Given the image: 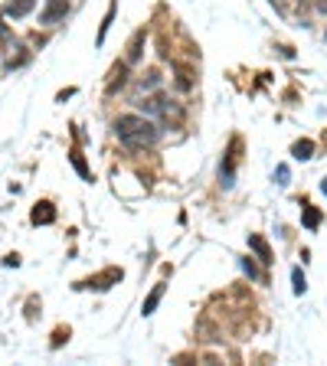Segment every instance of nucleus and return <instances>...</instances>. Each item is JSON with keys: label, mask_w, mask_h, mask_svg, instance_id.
I'll return each mask as SVG.
<instances>
[{"label": "nucleus", "mask_w": 327, "mask_h": 366, "mask_svg": "<svg viewBox=\"0 0 327 366\" xmlns=\"http://www.w3.org/2000/svg\"><path fill=\"white\" fill-rule=\"evenodd\" d=\"M239 148H242V141L232 138V144H229V154H226V164H223V170H219V180H223V187H232V170H236V164H239Z\"/></svg>", "instance_id": "obj_3"}, {"label": "nucleus", "mask_w": 327, "mask_h": 366, "mask_svg": "<svg viewBox=\"0 0 327 366\" xmlns=\"http://www.w3.org/2000/svg\"><path fill=\"white\" fill-rule=\"evenodd\" d=\"M141 46H144V30H138L135 39H131V46H128V63H138L141 59Z\"/></svg>", "instance_id": "obj_11"}, {"label": "nucleus", "mask_w": 327, "mask_h": 366, "mask_svg": "<svg viewBox=\"0 0 327 366\" xmlns=\"http://www.w3.org/2000/svg\"><path fill=\"white\" fill-rule=\"evenodd\" d=\"M33 3H37V0H10V3L3 7V17H10V20H20V17H26V13L33 10Z\"/></svg>", "instance_id": "obj_6"}, {"label": "nucleus", "mask_w": 327, "mask_h": 366, "mask_svg": "<svg viewBox=\"0 0 327 366\" xmlns=\"http://www.w3.org/2000/svg\"><path fill=\"white\" fill-rule=\"evenodd\" d=\"M164 288H167V285H154V291L148 294V301H144V307H141V311H144V317L157 311V304H161V298H164Z\"/></svg>", "instance_id": "obj_8"}, {"label": "nucleus", "mask_w": 327, "mask_h": 366, "mask_svg": "<svg viewBox=\"0 0 327 366\" xmlns=\"http://www.w3.org/2000/svg\"><path fill=\"white\" fill-rule=\"evenodd\" d=\"M272 3H275V0H272Z\"/></svg>", "instance_id": "obj_21"}, {"label": "nucleus", "mask_w": 327, "mask_h": 366, "mask_svg": "<svg viewBox=\"0 0 327 366\" xmlns=\"http://www.w3.org/2000/svg\"><path fill=\"white\" fill-rule=\"evenodd\" d=\"M63 337H69V330H56V334H52V347H59V343H63Z\"/></svg>", "instance_id": "obj_18"}, {"label": "nucleus", "mask_w": 327, "mask_h": 366, "mask_svg": "<svg viewBox=\"0 0 327 366\" xmlns=\"http://www.w3.org/2000/svg\"><path fill=\"white\" fill-rule=\"evenodd\" d=\"M115 134L118 141L125 144V148H151L154 141H157V128L148 121V118H141V114H121L118 121H115Z\"/></svg>", "instance_id": "obj_1"}, {"label": "nucleus", "mask_w": 327, "mask_h": 366, "mask_svg": "<svg viewBox=\"0 0 327 366\" xmlns=\"http://www.w3.org/2000/svg\"><path fill=\"white\" fill-rule=\"evenodd\" d=\"M66 13H69V0H46V10H43V23H59Z\"/></svg>", "instance_id": "obj_4"}, {"label": "nucleus", "mask_w": 327, "mask_h": 366, "mask_svg": "<svg viewBox=\"0 0 327 366\" xmlns=\"http://www.w3.org/2000/svg\"><path fill=\"white\" fill-rule=\"evenodd\" d=\"M115 20V3L108 7V13H105V20H101V30H99V43H105V33H108V26H112Z\"/></svg>", "instance_id": "obj_14"}, {"label": "nucleus", "mask_w": 327, "mask_h": 366, "mask_svg": "<svg viewBox=\"0 0 327 366\" xmlns=\"http://www.w3.org/2000/svg\"><path fill=\"white\" fill-rule=\"evenodd\" d=\"M315 7H317L321 13H327V0H315Z\"/></svg>", "instance_id": "obj_19"}, {"label": "nucleus", "mask_w": 327, "mask_h": 366, "mask_svg": "<svg viewBox=\"0 0 327 366\" xmlns=\"http://www.w3.org/2000/svg\"><path fill=\"white\" fill-rule=\"evenodd\" d=\"M291 154L298 157V161H311L315 157V144L304 138V141H295V148H291Z\"/></svg>", "instance_id": "obj_10"}, {"label": "nucleus", "mask_w": 327, "mask_h": 366, "mask_svg": "<svg viewBox=\"0 0 327 366\" xmlns=\"http://www.w3.org/2000/svg\"><path fill=\"white\" fill-rule=\"evenodd\" d=\"M242 272H246V275H249V278H259V268L252 265L249 258H242Z\"/></svg>", "instance_id": "obj_16"}, {"label": "nucleus", "mask_w": 327, "mask_h": 366, "mask_svg": "<svg viewBox=\"0 0 327 366\" xmlns=\"http://www.w3.org/2000/svg\"><path fill=\"white\" fill-rule=\"evenodd\" d=\"M69 161H72V167L79 170V177H82V180H92V170H88V164H86V157H82V154L72 151V154H69Z\"/></svg>", "instance_id": "obj_12"}, {"label": "nucleus", "mask_w": 327, "mask_h": 366, "mask_svg": "<svg viewBox=\"0 0 327 366\" xmlns=\"http://www.w3.org/2000/svg\"><path fill=\"white\" fill-rule=\"evenodd\" d=\"M121 82H125V65H115V69H112V79H108V95H112V92L118 89Z\"/></svg>", "instance_id": "obj_13"}, {"label": "nucleus", "mask_w": 327, "mask_h": 366, "mask_svg": "<svg viewBox=\"0 0 327 366\" xmlns=\"http://www.w3.org/2000/svg\"><path fill=\"white\" fill-rule=\"evenodd\" d=\"M275 177H278V183L285 187V183H288V167H278V170H275Z\"/></svg>", "instance_id": "obj_17"}, {"label": "nucleus", "mask_w": 327, "mask_h": 366, "mask_svg": "<svg viewBox=\"0 0 327 366\" xmlns=\"http://www.w3.org/2000/svg\"><path fill=\"white\" fill-rule=\"evenodd\" d=\"M301 223H304V229H317V226H321V210H317V206H311V203H304Z\"/></svg>", "instance_id": "obj_9"}, {"label": "nucleus", "mask_w": 327, "mask_h": 366, "mask_svg": "<svg viewBox=\"0 0 327 366\" xmlns=\"http://www.w3.org/2000/svg\"><path fill=\"white\" fill-rule=\"evenodd\" d=\"M291 281H295V294H304V288H308V285H304L301 268H295V272H291Z\"/></svg>", "instance_id": "obj_15"}, {"label": "nucleus", "mask_w": 327, "mask_h": 366, "mask_svg": "<svg viewBox=\"0 0 327 366\" xmlns=\"http://www.w3.org/2000/svg\"><path fill=\"white\" fill-rule=\"evenodd\" d=\"M321 193H324V196H327V177L321 180Z\"/></svg>", "instance_id": "obj_20"}, {"label": "nucleus", "mask_w": 327, "mask_h": 366, "mask_svg": "<svg viewBox=\"0 0 327 366\" xmlns=\"http://www.w3.org/2000/svg\"><path fill=\"white\" fill-rule=\"evenodd\" d=\"M125 278V272L121 268H105L101 275H95V278H88V281H82L79 288H92V291H108L112 285H118Z\"/></svg>", "instance_id": "obj_2"}, {"label": "nucleus", "mask_w": 327, "mask_h": 366, "mask_svg": "<svg viewBox=\"0 0 327 366\" xmlns=\"http://www.w3.org/2000/svg\"><path fill=\"white\" fill-rule=\"evenodd\" d=\"M30 219H33V226H50V223H56V210H52V203H37L33 206V213H30Z\"/></svg>", "instance_id": "obj_5"}, {"label": "nucleus", "mask_w": 327, "mask_h": 366, "mask_svg": "<svg viewBox=\"0 0 327 366\" xmlns=\"http://www.w3.org/2000/svg\"><path fill=\"white\" fill-rule=\"evenodd\" d=\"M249 249H255V255L262 258L265 265H272V262H275V258H272V249H268V242H265L262 236H255V232L249 236Z\"/></svg>", "instance_id": "obj_7"}]
</instances>
